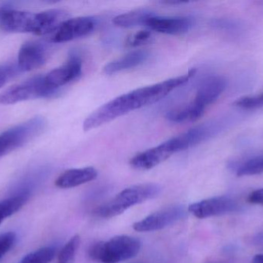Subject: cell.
Wrapping results in <instances>:
<instances>
[{
    "instance_id": "7",
    "label": "cell",
    "mask_w": 263,
    "mask_h": 263,
    "mask_svg": "<svg viewBox=\"0 0 263 263\" xmlns=\"http://www.w3.org/2000/svg\"><path fill=\"white\" fill-rule=\"evenodd\" d=\"M4 6L0 26L3 30L13 33H33L37 35L39 29V12L13 10Z\"/></svg>"
},
{
    "instance_id": "16",
    "label": "cell",
    "mask_w": 263,
    "mask_h": 263,
    "mask_svg": "<svg viewBox=\"0 0 263 263\" xmlns=\"http://www.w3.org/2000/svg\"><path fill=\"white\" fill-rule=\"evenodd\" d=\"M98 176L96 168L86 167L83 168H74L64 171L60 174L55 184L58 188H72L93 181Z\"/></svg>"
},
{
    "instance_id": "11",
    "label": "cell",
    "mask_w": 263,
    "mask_h": 263,
    "mask_svg": "<svg viewBox=\"0 0 263 263\" xmlns=\"http://www.w3.org/2000/svg\"><path fill=\"white\" fill-rule=\"evenodd\" d=\"M49 57V49L38 42H28L20 48L18 65L21 72L35 71L46 64Z\"/></svg>"
},
{
    "instance_id": "25",
    "label": "cell",
    "mask_w": 263,
    "mask_h": 263,
    "mask_svg": "<svg viewBox=\"0 0 263 263\" xmlns=\"http://www.w3.org/2000/svg\"><path fill=\"white\" fill-rule=\"evenodd\" d=\"M20 73L22 72L18 65L9 64L0 66V88L15 78Z\"/></svg>"
},
{
    "instance_id": "20",
    "label": "cell",
    "mask_w": 263,
    "mask_h": 263,
    "mask_svg": "<svg viewBox=\"0 0 263 263\" xmlns=\"http://www.w3.org/2000/svg\"><path fill=\"white\" fill-rule=\"evenodd\" d=\"M28 199L29 194L24 192L0 201V225L5 219L20 211L26 205Z\"/></svg>"
},
{
    "instance_id": "32",
    "label": "cell",
    "mask_w": 263,
    "mask_h": 263,
    "mask_svg": "<svg viewBox=\"0 0 263 263\" xmlns=\"http://www.w3.org/2000/svg\"><path fill=\"white\" fill-rule=\"evenodd\" d=\"M208 263H221V262H208Z\"/></svg>"
},
{
    "instance_id": "8",
    "label": "cell",
    "mask_w": 263,
    "mask_h": 263,
    "mask_svg": "<svg viewBox=\"0 0 263 263\" xmlns=\"http://www.w3.org/2000/svg\"><path fill=\"white\" fill-rule=\"evenodd\" d=\"M185 215L186 210L183 205H172L156 212L142 220L136 222L133 225V229L140 233L158 231L183 219Z\"/></svg>"
},
{
    "instance_id": "27",
    "label": "cell",
    "mask_w": 263,
    "mask_h": 263,
    "mask_svg": "<svg viewBox=\"0 0 263 263\" xmlns=\"http://www.w3.org/2000/svg\"><path fill=\"white\" fill-rule=\"evenodd\" d=\"M16 240V235L12 232L0 234V260L10 251Z\"/></svg>"
},
{
    "instance_id": "23",
    "label": "cell",
    "mask_w": 263,
    "mask_h": 263,
    "mask_svg": "<svg viewBox=\"0 0 263 263\" xmlns=\"http://www.w3.org/2000/svg\"><path fill=\"white\" fill-rule=\"evenodd\" d=\"M80 244V237L78 235L74 236L64 246L58 257V263H74L76 256Z\"/></svg>"
},
{
    "instance_id": "14",
    "label": "cell",
    "mask_w": 263,
    "mask_h": 263,
    "mask_svg": "<svg viewBox=\"0 0 263 263\" xmlns=\"http://www.w3.org/2000/svg\"><path fill=\"white\" fill-rule=\"evenodd\" d=\"M145 26L160 33L181 35L191 29L193 20L189 17H164L154 15L148 19Z\"/></svg>"
},
{
    "instance_id": "24",
    "label": "cell",
    "mask_w": 263,
    "mask_h": 263,
    "mask_svg": "<svg viewBox=\"0 0 263 263\" xmlns=\"http://www.w3.org/2000/svg\"><path fill=\"white\" fill-rule=\"evenodd\" d=\"M234 105L242 109H257L263 108V93L254 96L242 97L234 102Z\"/></svg>"
},
{
    "instance_id": "2",
    "label": "cell",
    "mask_w": 263,
    "mask_h": 263,
    "mask_svg": "<svg viewBox=\"0 0 263 263\" xmlns=\"http://www.w3.org/2000/svg\"><path fill=\"white\" fill-rule=\"evenodd\" d=\"M156 184H142L126 188L107 203L98 207L94 214L102 219H110L126 212L128 208L153 199L160 192Z\"/></svg>"
},
{
    "instance_id": "22",
    "label": "cell",
    "mask_w": 263,
    "mask_h": 263,
    "mask_svg": "<svg viewBox=\"0 0 263 263\" xmlns=\"http://www.w3.org/2000/svg\"><path fill=\"white\" fill-rule=\"evenodd\" d=\"M55 255V249L43 247L26 255L18 263H49L53 259Z\"/></svg>"
},
{
    "instance_id": "31",
    "label": "cell",
    "mask_w": 263,
    "mask_h": 263,
    "mask_svg": "<svg viewBox=\"0 0 263 263\" xmlns=\"http://www.w3.org/2000/svg\"><path fill=\"white\" fill-rule=\"evenodd\" d=\"M3 9H4V6H3V7L0 8V20H1V16L2 14H3Z\"/></svg>"
},
{
    "instance_id": "9",
    "label": "cell",
    "mask_w": 263,
    "mask_h": 263,
    "mask_svg": "<svg viewBox=\"0 0 263 263\" xmlns=\"http://www.w3.org/2000/svg\"><path fill=\"white\" fill-rule=\"evenodd\" d=\"M240 208L235 199L229 196H218L191 204L188 210L198 219H207L236 213Z\"/></svg>"
},
{
    "instance_id": "15",
    "label": "cell",
    "mask_w": 263,
    "mask_h": 263,
    "mask_svg": "<svg viewBox=\"0 0 263 263\" xmlns=\"http://www.w3.org/2000/svg\"><path fill=\"white\" fill-rule=\"evenodd\" d=\"M173 154L170 147L165 142L133 157L131 159L130 165L136 169L149 170L165 162Z\"/></svg>"
},
{
    "instance_id": "6",
    "label": "cell",
    "mask_w": 263,
    "mask_h": 263,
    "mask_svg": "<svg viewBox=\"0 0 263 263\" xmlns=\"http://www.w3.org/2000/svg\"><path fill=\"white\" fill-rule=\"evenodd\" d=\"M225 125L226 122L221 120L202 124L182 133L180 135L170 139L166 142L175 154L209 140L222 131Z\"/></svg>"
},
{
    "instance_id": "29",
    "label": "cell",
    "mask_w": 263,
    "mask_h": 263,
    "mask_svg": "<svg viewBox=\"0 0 263 263\" xmlns=\"http://www.w3.org/2000/svg\"><path fill=\"white\" fill-rule=\"evenodd\" d=\"M252 263H263V254L256 255L252 261Z\"/></svg>"
},
{
    "instance_id": "18",
    "label": "cell",
    "mask_w": 263,
    "mask_h": 263,
    "mask_svg": "<svg viewBox=\"0 0 263 263\" xmlns=\"http://www.w3.org/2000/svg\"><path fill=\"white\" fill-rule=\"evenodd\" d=\"M155 14L146 9H139L117 15L114 20V24L123 28L145 26L148 19Z\"/></svg>"
},
{
    "instance_id": "17",
    "label": "cell",
    "mask_w": 263,
    "mask_h": 263,
    "mask_svg": "<svg viewBox=\"0 0 263 263\" xmlns=\"http://www.w3.org/2000/svg\"><path fill=\"white\" fill-rule=\"evenodd\" d=\"M150 54L146 50H136L110 62L105 66L104 72L108 75L122 72L126 69L136 67L145 63L149 58Z\"/></svg>"
},
{
    "instance_id": "12",
    "label": "cell",
    "mask_w": 263,
    "mask_h": 263,
    "mask_svg": "<svg viewBox=\"0 0 263 263\" xmlns=\"http://www.w3.org/2000/svg\"><path fill=\"white\" fill-rule=\"evenodd\" d=\"M83 62L80 56L77 54H72L64 65L52 69L47 75L45 76V79L48 84L54 87L60 88L72 80L78 79L81 76Z\"/></svg>"
},
{
    "instance_id": "10",
    "label": "cell",
    "mask_w": 263,
    "mask_h": 263,
    "mask_svg": "<svg viewBox=\"0 0 263 263\" xmlns=\"http://www.w3.org/2000/svg\"><path fill=\"white\" fill-rule=\"evenodd\" d=\"M96 20L92 17L68 19L53 32L52 43H65L80 37H86L96 27Z\"/></svg>"
},
{
    "instance_id": "5",
    "label": "cell",
    "mask_w": 263,
    "mask_h": 263,
    "mask_svg": "<svg viewBox=\"0 0 263 263\" xmlns=\"http://www.w3.org/2000/svg\"><path fill=\"white\" fill-rule=\"evenodd\" d=\"M47 121L42 116L32 117L0 134V159L32 142L46 129Z\"/></svg>"
},
{
    "instance_id": "1",
    "label": "cell",
    "mask_w": 263,
    "mask_h": 263,
    "mask_svg": "<svg viewBox=\"0 0 263 263\" xmlns=\"http://www.w3.org/2000/svg\"><path fill=\"white\" fill-rule=\"evenodd\" d=\"M178 88L175 79L143 86L119 96L96 110L85 120L84 131H90L122 117L131 111L153 104Z\"/></svg>"
},
{
    "instance_id": "26",
    "label": "cell",
    "mask_w": 263,
    "mask_h": 263,
    "mask_svg": "<svg viewBox=\"0 0 263 263\" xmlns=\"http://www.w3.org/2000/svg\"><path fill=\"white\" fill-rule=\"evenodd\" d=\"M153 40V33L150 30H140L131 36L127 40V45L130 47L142 46L150 43Z\"/></svg>"
},
{
    "instance_id": "13",
    "label": "cell",
    "mask_w": 263,
    "mask_h": 263,
    "mask_svg": "<svg viewBox=\"0 0 263 263\" xmlns=\"http://www.w3.org/2000/svg\"><path fill=\"white\" fill-rule=\"evenodd\" d=\"M227 81L221 76H212L199 85L193 103L205 111L209 105L214 103L225 91Z\"/></svg>"
},
{
    "instance_id": "28",
    "label": "cell",
    "mask_w": 263,
    "mask_h": 263,
    "mask_svg": "<svg viewBox=\"0 0 263 263\" xmlns=\"http://www.w3.org/2000/svg\"><path fill=\"white\" fill-rule=\"evenodd\" d=\"M248 200L250 203L263 206V188L253 191L249 196Z\"/></svg>"
},
{
    "instance_id": "21",
    "label": "cell",
    "mask_w": 263,
    "mask_h": 263,
    "mask_svg": "<svg viewBox=\"0 0 263 263\" xmlns=\"http://www.w3.org/2000/svg\"><path fill=\"white\" fill-rule=\"evenodd\" d=\"M263 173V154L250 157L236 167L238 176H256Z\"/></svg>"
},
{
    "instance_id": "30",
    "label": "cell",
    "mask_w": 263,
    "mask_h": 263,
    "mask_svg": "<svg viewBox=\"0 0 263 263\" xmlns=\"http://www.w3.org/2000/svg\"><path fill=\"white\" fill-rule=\"evenodd\" d=\"M162 4H166V5H182L185 3V2L182 1H164L162 2Z\"/></svg>"
},
{
    "instance_id": "4",
    "label": "cell",
    "mask_w": 263,
    "mask_h": 263,
    "mask_svg": "<svg viewBox=\"0 0 263 263\" xmlns=\"http://www.w3.org/2000/svg\"><path fill=\"white\" fill-rule=\"evenodd\" d=\"M60 94V88L48 84L45 76H37L5 90L0 94V104L9 105L40 98H53Z\"/></svg>"
},
{
    "instance_id": "19",
    "label": "cell",
    "mask_w": 263,
    "mask_h": 263,
    "mask_svg": "<svg viewBox=\"0 0 263 263\" xmlns=\"http://www.w3.org/2000/svg\"><path fill=\"white\" fill-rule=\"evenodd\" d=\"M205 111L191 102L185 106L172 110L167 113V120L173 123H185L199 120L204 114Z\"/></svg>"
},
{
    "instance_id": "3",
    "label": "cell",
    "mask_w": 263,
    "mask_h": 263,
    "mask_svg": "<svg viewBox=\"0 0 263 263\" xmlns=\"http://www.w3.org/2000/svg\"><path fill=\"white\" fill-rule=\"evenodd\" d=\"M141 242L129 236H118L106 242L96 243L89 251V257L100 263H119L135 257L139 253Z\"/></svg>"
}]
</instances>
